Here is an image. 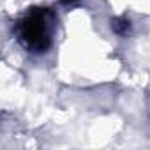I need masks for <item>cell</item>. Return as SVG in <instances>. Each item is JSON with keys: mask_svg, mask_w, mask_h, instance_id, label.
Returning <instances> with one entry per match:
<instances>
[{"mask_svg": "<svg viewBox=\"0 0 150 150\" xmlns=\"http://www.w3.org/2000/svg\"><path fill=\"white\" fill-rule=\"evenodd\" d=\"M13 30L18 44L25 51L32 55L46 53L53 44L57 30V13L51 7L34 6L16 20Z\"/></svg>", "mask_w": 150, "mask_h": 150, "instance_id": "cell-1", "label": "cell"}, {"mask_svg": "<svg viewBox=\"0 0 150 150\" xmlns=\"http://www.w3.org/2000/svg\"><path fill=\"white\" fill-rule=\"evenodd\" d=\"M64 4H71V2H74V0H62Z\"/></svg>", "mask_w": 150, "mask_h": 150, "instance_id": "cell-2", "label": "cell"}, {"mask_svg": "<svg viewBox=\"0 0 150 150\" xmlns=\"http://www.w3.org/2000/svg\"><path fill=\"white\" fill-rule=\"evenodd\" d=\"M148 117H150V96H148Z\"/></svg>", "mask_w": 150, "mask_h": 150, "instance_id": "cell-3", "label": "cell"}]
</instances>
